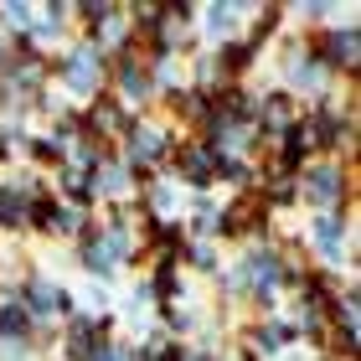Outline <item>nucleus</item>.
<instances>
[{
    "mask_svg": "<svg viewBox=\"0 0 361 361\" xmlns=\"http://www.w3.org/2000/svg\"><path fill=\"white\" fill-rule=\"evenodd\" d=\"M180 140H186V135H180L166 114L150 109V114H135V119H129L124 140L114 145V155H119L140 180H150V176H171V160L180 150Z\"/></svg>",
    "mask_w": 361,
    "mask_h": 361,
    "instance_id": "obj_1",
    "label": "nucleus"
},
{
    "mask_svg": "<svg viewBox=\"0 0 361 361\" xmlns=\"http://www.w3.org/2000/svg\"><path fill=\"white\" fill-rule=\"evenodd\" d=\"M300 253L325 274L351 279L356 269V212H310L305 227L294 233Z\"/></svg>",
    "mask_w": 361,
    "mask_h": 361,
    "instance_id": "obj_2",
    "label": "nucleus"
},
{
    "mask_svg": "<svg viewBox=\"0 0 361 361\" xmlns=\"http://www.w3.org/2000/svg\"><path fill=\"white\" fill-rule=\"evenodd\" d=\"M16 300H21V310L31 315V325H37V351L47 356V351L57 346V331L68 325V315L78 310L73 284H62V279L31 269V274L21 279V289H16Z\"/></svg>",
    "mask_w": 361,
    "mask_h": 361,
    "instance_id": "obj_3",
    "label": "nucleus"
},
{
    "mask_svg": "<svg viewBox=\"0 0 361 361\" xmlns=\"http://www.w3.org/2000/svg\"><path fill=\"white\" fill-rule=\"evenodd\" d=\"M305 212H356V166L336 155H320L294 176Z\"/></svg>",
    "mask_w": 361,
    "mask_h": 361,
    "instance_id": "obj_4",
    "label": "nucleus"
},
{
    "mask_svg": "<svg viewBox=\"0 0 361 361\" xmlns=\"http://www.w3.org/2000/svg\"><path fill=\"white\" fill-rule=\"evenodd\" d=\"M52 88L68 98L73 109L93 104L98 93H109V57H98L83 37H73V42L52 57Z\"/></svg>",
    "mask_w": 361,
    "mask_h": 361,
    "instance_id": "obj_5",
    "label": "nucleus"
},
{
    "mask_svg": "<svg viewBox=\"0 0 361 361\" xmlns=\"http://www.w3.org/2000/svg\"><path fill=\"white\" fill-rule=\"evenodd\" d=\"M305 42L336 73V83H361V26H356V16H346L336 26H320V31H305Z\"/></svg>",
    "mask_w": 361,
    "mask_h": 361,
    "instance_id": "obj_6",
    "label": "nucleus"
},
{
    "mask_svg": "<svg viewBox=\"0 0 361 361\" xmlns=\"http://www.w3.org/2000/svg\"><path fill=\"white\" fill-rule=\"evenodd\" d=\"M47 191V176L31 166L0 171V233L6 238H31V202Z\"/></svg>",
    "mask_w": 361,
    "mask_h": 361,
    "instance_id": "obj_7",
    "label": "nucleus"
},
{
    "mask_svg": "<svg viewBox=\"0 0 361 361\" xmlns=\"http://www.w3.org/2000/svg\"><path fill=\"white\" fill-rule=\"evenodd\" d=\"M109 93L119 98L129 114H150L155 109V68H150V57H140V47L109 57Z\"/></svg>",
    "mask_w": 361,
    "mask_h": 361,
    "instance_id": "obj_8",
    "label": "nucleus"
},
{
    "mask_svg": "<svg viewBox=\"0 0 361 361\" xmlns=\"http://www.w3.org/2000/svg\"><path fill=\"white\" fill-rule=\"evenodd\" d=\"M171 180H176L186 196L217 191V150H212L207 140L186 135V140H180V150H176V160H171Z\"/></svg>",
    "mask_w": 361,
    "mask_h": 361,
    "instance_id": "obj_9",
    "label": "nucleus"
},
{
    "mask_svg": "<svg viewBox=\"0 0 361 361\" xmlns=\"http://www.w3.org/2000/svg\"><path fill=\"white\" fill-rule=\"evenodd\" d=\"M300 114H305V109L294 104L284 88H274V83L258 88V98H253V129H258V140H264V150L289 140V129L300 124Z\"/></svg>",
    "mask_w": 361,
    "mask_h": 361,
    "instance_id": "obj_10",
    "label": "nucleus"
},
{
    "mask_svg": "<svg viewBox=\"0 0 361 361\" xmlns=\"http://www.w3.org/2000/svg\"><path fill=\"white\" fill-rule=\"evenodd\" d=\"M253 6H238V0H217V6H196V47H222L248 31Z\"/></svg>",
    "mask_w": 361,
    "mask_h": 361,
    "instance_id": "obj_11",
    "label": "nucleus"
},
{
    "mask_svg": "<svg viewBox=\"0 0 361 361\" xmlns=\"http://www.w3.org/2000/svg\"><path fill=\"white\" fill-rule=\"evenodd\" d=\"M129 119H135V114H129V109H124L114 93H98L93 104H83V109H78V124H83V135H88V140H98L104 150H114V145L124 140Z\"/></svg>",
    "mask_w": 361,
    "mask_h": 361,
    "instance_id": "obj_12",
    "label": "nucleus"
},
{
    "mask_svg": "<svg viewBox=\"0 0 361 361\" xmlns=\"http://www.w3.org/2000/svg\"><path fill=\"white\" fill-rule=\"evenodd\" d=\"M140 186H145V180H140L135 171H129L114 150H109L104 166L93 171V196H98V212H109V207H135V202H140Z\"/></svg>",
    "mask_w": 361,
    "mask_h": 361,
    "instance_id": "obj_13",
    "label": "nucleus"
},
{
    "mask_svg": "<svg viewBox=\"0 0 361 361\" xmlns=\"http://www.w3.org/2000/svg\"><path fill=\"white\" fill-rule=\"evenodd\" d=\"M140 284L150 289V305L160 310V305H176V300H191V279H186V269L176 264V258H150V264L140 269Z\"/></svg>",
    "mask_w": 361,
    "mask_h": 361,
    "instance_id": "obj_14",
    "label": "nucleus"
},
{
    "mask_svg": "<svg viewBox=\"0 0 361 361\" xmlns=\"http://www.w3.org/2000/svg\"><path fill=\"white\" fill-rule=\"evenodd\" d=\"M176 264L186 269V279H207V284H212V279L222 274L227 258H222L217 243H207V238H186V243H180V253H176Z\"/></svg>",
    "mask_w": 361,
    "mask_h": 361,
    "instance_id": "obj_15",
    "label": "nucleus"
},
{
    "mask_svg": "<svg viewBox=\"0 0 361 361\" xmlns=\"http://www.w3.org/2000/svg\"><path fill=\"white\" fill-rule=\"evenodd\" d=\"M0 341H37V325L16 294H0Z\"/></svg>",
    "mask_w": 361,
    "mask_h": 361,
    "instance_id": "obj_16",
    "label": "nucleus"
},
{
    "mask_svg": "<svg viewBox=\"0 0 361 361\" xmlns=\"http://www.w3.org/2000/svg\"><path fill=\"white\" fill-rule=\"evenodd\" d=\"M93 361H135V341H129V336H114V341H104V346L93 351Z\"/></svg>",
    "mask_w": 361,
    "mask_h": 361,
    "instance_id": "obj_17",
    "label": "nucleus"
},
{
    "mask_svg": "<svg viewBox=\"0 0 361 361\" xmlns=\"http://www.w3.org/2000/svg\"><path fill=\"white\" fill-rule=\"evenodd\" d=\"M222 361H248V356H243V351L233 346V341H227V351H222Z\"/></svg>",
    "mask_w": 361,
    "mask_h": 361,
    "instance_id": "obj_18",
    "label": "nucleus"
},
{
    "mask_svg": "<svg viewBox=\"0 0 361 361\" xmlns=\"http://www.w3.org/2000/svg\"><path fill=\"white\" fill-rule=\"evenodd\" d=\"M6 52H11V42H6V37H0V57H6Z\"/></svg>",
    "mask_w": 361,
    "mask_h": 361,
    "instance_id": "obj_19",
    "label": "nucleus"
}]
</instances>
